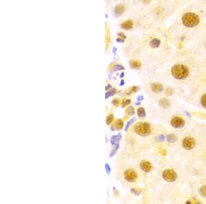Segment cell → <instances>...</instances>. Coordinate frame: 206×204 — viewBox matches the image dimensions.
Masks as SVG:
<instances>
[{
	"instance_id": "4316f807",
	"label": "cell",
	"mask_w": 206,
	"mask_h": 204,
	"mask_svg": "<svg viewBox=\"0 0 206 204\" xmlns=\"http://www.w3.org/2000/svg\"><path fill=\"white\" fill-rule=\"evenodd\" d=\"M201 103L204 108H206V94H205L204 95H203L202 97H201Z\"/></svg>"
},
{
	"instance_id": "8d00e7d4",
	"label": "cell",
	"mask_w": 206,
	"mask_h": 204,
	"mask_svg": "<svg viewBox=\"0 0 206 204\" xmlns=\"http://www.w3.org/2000/svg\"><path fill=\"white\" fill-rule=\"evenodd\" d=\"M185 114H186V115H187L188 116H189L190 118H191V115H190V113H188V111H185Z\"/></svg>"
},
{
	"instance_id": "cb8c5ba5",
	"label": "cell",
	"mask_w": 206,
	"mask_h": 204,
	"mask_svg": "<svg viewBox=\"0 0 206 204\" xmlns=\"http://www.w3.org/2000/svg\"><path fill=\"white\" fill-rule=\"evenodd\" d=\"M113 118H114V116L113 114H110V115H109L107 117V119H106V122H107V124L109 125V124H111V122H113Z\"/></svg>"
},
{
	"instance_id": "1f68e13d",
	"label": "cell",
	"mask_w": 206,
	"mask_h": 204,
	"mask_svg": "<svg viewBox=\"0 0 206 204\" xmlns=\"http://www.w3.org/2000/svg\"><path fill=\"white\" fill-rule=\"evenodd\" d=\"M166 95L168 96H171L173 93V90L171 88H168L166 89Z\"/></svg>"
},
{
	"instance_id": "b9f144b4",
	"label": "cell",
	"mask_w": 206,
	"mask_h": 204,
	"mask_svg": "<svg viewBox=\"0 0 206 204\" xmlns=\"http://www.w3.org/2000/svg\"><path fill=\"white\" fill-rule=\"evenodd\" d=\"M124 73H122V74H121V76H120V77H121V78H122L123 77H124Z\"/></svg>"
},
{
	"instance_id": "5b68a950",
	"label": "cell",
	"mask_w": 206,
	"mask_h": 204,
	"mask_svg": "<svg viewBox=\"0 0 206 204\" xmlns=\"http://www.w3.org/2000/svg\"><path fill=\"white\" fill-rule=\"evenodd\" d=\"M195 140L190 137H186L183 140L182 147L185 150H192L195 147Z\"/></svg>"
},
{
	"instance_id": "d590c367",
	"label": "cell",
	"mask_w": 206,
	"mask_h": 204,
	"mask_svg": "<svg viewBox=\"0 0 206 204\" xmlns=\"http://www.w3.org/2000/svg\"><path fill=\"white\" fill-rule=\"evenodd\" d=\"M144 99V97H143V96H138L137 97V100L138 101H142V100Z\"/></svg>"
},
{
	"instance_id": "4fadbf2b",
	"label": "cell",
	"mask_w": 206,
	"mask_h": 204,
	"mask_svg": "<svg viewBox=\"0 0 206 204\" xmlns=\"http://www.w3.org/2000/svg\"><path fill=\"white\" fill-rule=\"evenodd\" d=\"M159 103H160V106L164 109L168 108V107L171 106V102H170L168 100L166 99V98H162V99H161L160 100V102H159Z\"/></svg>"
},
{
	"instance_id": "d6986e66",
	"label": "cell",
	"mask_w": 206,
	"mask_h": 204,
	"mask_svg": "<svg viewBox=\"0 0 206 204\" xmlns=\"http://www.w3.org/2000/svg\"><path fill=\"white\" fill-rule=\"evenodd\" d=\"M138 115L139 117L140 118H144L146 116V111H145V109L142 107H140L138 109Z\"/></svg>"
},
{
	"instance_id": "603a6c76",
	"label": "cell",
	"mask_w": 206,
	"mask_h": 204,
	"mask_svg": "<svg viewBox=\"0 0 206 204\" xmlns=\"http://www.w3.org/2000/svg\"><path fill=\"white\" fill-rule=\"evenodd\" d=\"M199 193L201 196L206 197V186H203L199 189Z\"/></svg>"
},
{
	"instance_id": "d6a6232c",
	"label": "cell",
	"mask_w": 206,
	"mask_h": 204,
	"mask_svg": "<svg viewBox=\"0 0 206 204\" xmlns=\"http://www.w3.org/2000/svg\"><path fill=\"white\" fill-rule=\"evenodd\" d=\"M112 103H113V105H114V106H118V105H119V103H120V101H119V100L118 99H114L113 101H112Z\"/></svg>"
},
{
	"instance_id": "ffe728a7",
	"label": "cell",
	"mask_w": 206,
	"mask_h": 204,
	"mask_svg": "<svg viewBox=\"0 0 206 204\" xmlns=\"http://www.w3.org/2000/svg\"><path fill=\"white\" fill-rule=\"evenodd\" d=\"M119 147H120L119 144L115 145V147L113 148V149L111 151L110 155H109V157H110V158H111V157H113V156L115 155L116 154V153H117L118 149H119Z\"/></svg>"
},
{
	"instance_id": "8fae6325",
	"label": "cell",
	"mask_w": 206,
	"mask_h": 204,
	"mask_svg": "<svg viewBox=\"0 0 206 204\" xmlns=\"http://www.w3.org/2000/svg\"><path fill=\"white\" fill-rule=\"evenodd\" d=\"M122 138V134L120 133H119L118 134V135H115V136H112L111 138V143L112 145L115 146L116 144H119V142L121 141Z\"/></svg>"
},
{
	"instance_id": "7a4b0ae2",
	"label": "cell",
	"mask_w": 206,
	"mask_h": 204,
	"mask_svg": "<svg viewBox=\"0 0 206 204\" xmlns=\"http://www.w3.org/2000/svg\"><path fill=\"white\" fill-rule=\"evenodd\" d=\"M200 21L197 15L192 13H187L182 17L183 24L188 28H194L198 25Z\"/></svg>"
},
{
	"instance_id": "60d3db41",
	"label": "cell",
	"mask_w": 206,
	"mask_h": 204,
	"mask_svg": "<svg viewBox=\"0 0 206 204\" xmlns=\"http://www.w3.org/2000/svg\"><path fill=\"white\" fill-rule=\"evenodd\" d=\"M140 104H141L140 102H136V103H135V105H140Z\"/></svg>"
},
{
	"instance_id": "f546056e",
	"label": "cell",
	"mask_w": 206,
	"mask_h": 204,
	"mask_svg": "<svg viewBox=\"0 0 206 204\" xmlns=\"http://www.w3.org/2000/svg\"><path fill=\"white\" fill-rule=\"evenodd\" d=\"M140 89V88L138 87H131V89H130V91H129V94H131V93H133V92H137V91Z\"/></svg>"
},
{
	"instance_id": "9a60e30c",
	"label": "cell",
	"mask_w": 206,
	"mask_h": 204,
	"mask_svg": "<svg viewBox=\"0 0 206 204\" xmlns=\"http://www.w3.org/2000/svg\"><path fill=\"white\" fill-rule=\"evenodd\" d=\"M160 41L158 39H153L151 40V41L150 42V46H151V48H157L160 46Z\"/></svg>"
},
{
	"instance_id": "3957f363",
	"label": "cell",
	"mask_w": 206,
	"mask_h": 204,
	"mask_svg": "<svg viewBox=\"0 0 206 204\" xmlns=\"http://www.w3.org/2000/svg\"><path fill=\"white\" fill-rule=\"evenodd\" d=\"M134 131L141 136H146L151 133V125L146 122L139 123L135 127Z\"/></svg>"
},
{
	"instance_id": "2e32d148",
	"label": "cell",
	"mask_w": 206,
	"mask_h": 204,
	"mask_svg": "<svg viewBox=\"0 0 206 204\" xmlns=\"http://www.w3.org/2000/svg\"><path fill=\"white\" fill-rule=\"evenodd\" d=\"M130 66L131 68L134 69H139L141 67V63L138 61V60H131L130 62Z\"/></svg>"
},
{
	"instance_id": "ab89813d",
	"label": "cell",
	"mask_w": 206,
	"mask_h": 204,
	"mask_svg": "<svg viewBox=\"0 0 206 204\" xmlns=\"http://www.w3.org/2000/svg\"><path fill=\"white\" fill-rule=\"evenodd\" d=\"M161 153H162L163 155H166V151H161Z\"/></svg>"
},
{
	"instance_id": "4dcf8cb0",
	"label": "cell",
	"mask_w": 206,
	"mask_h": 204,
	"mask_svg": "<svg viewBox=\"0 0 206 204\" xmlns=\"http://www.w3.org/2000/svg\"><path fill=\"white\" fill-rule=\"evenodd\" d=\"M131 192L133 194H135V195H139V194H140V192H141L140 191H138V190L135 189V188H131Z\"/></svg>"
},
{
	"instance_id": "836d02e7",
	"label": "cell",
	"mask_w": 206,
	"mask_h": 204,
	"mask_svg": "<svg viewBox=\"0 0 206 204\" xmlns=\"http://www.w3.org/2000/svg\"><path fill=\"white\" fill-rule=\"evenodd\" d=\"M111 89H112V86L110 84L107 85V86L105 87V90H111Z\"/></svg>"
},
{
	"instance_id": "74e56055",
	"label": "cell",
	"mask_w": 206,
	"mask_h": 204,
	"mask_svg": "<svg viewBox=\"0 0 206 204\" xmlns=\"http://www.w3.org/2000/svg\"><path fill=\"white\" fill-rule=\"evenodd\" d=\"M124 85V80H122V81H121V83H120V86H122V85Z\"/></svg>"
},
{
	"instance_id": "52a82bcc",
	"label": "cell",
	"mask_w": 206,
	"mask_h": 204,
	"mask_svg": "<svg viewBox=\"0 0 206 204\" xmlns=\"http://www.w3.org/2000/svg\"><path fill=\"white\" fill-rule=\"evenodd\" d=\"M171 124L172 125V127H173L174 128H177V129H179V128H182L185 125V121L183 118H180V117H175L174 118H172Z\"/></svg>"
},
{
	"instance_id": "44dd1931",
	"label": "cell",
	"mask_w": 206,
	"mask_h": 204,
	"mask_svg": "<svg viewBox=\"0 0 206 204\" xmlns=\"http://www.w3.org/2000/svg\"><path fill=\"white\" fill-rule=\"evenodd\" d=\"M127 113L129 116H133L135 115V111H134V108L132 106H129L128 107V109H127Z\"/></svg>"
},
{
	"instance_id": "f35d334b",
	"label": "cell",
	"mask_w": 206,
	"mask_h": 204,
	"mask_svg": "<svg viewBox=\"0 0 206 204\" xmlns=\"http://www.w3.org/2000/svg\"><path fill=\"white\" fill-rule=\"evenodd\" d=\"M143 1H144V3H149V2L150 1V0H143Z\"/></svg>"
},
{
	"instance_id": "30bf717a",
	"label": "cell",
	"mask_w": 206,
	"mask_h": 204,
	"mask_svg": "<svg viewBox=\"0 0 206 204\" xmlns=\"http://www.w3.org/2000/svg\"><path fill=\"white\" fill-rule=\"evenodd\" d=\"M124 127V122H123V121L122 120H116V122L114 123V124L112 125L111 127V129L112 131H120Z\"/></svg>"
},
{
	"instance_id": "9c48e42d",
	"label": "cell",
	"mask_w": 206,
	"mask_h": 204,
	"mask_svg": "<svg viewBox=\"0 0 206 204\" xmlns=\"http://www.w3.org/2000/svg\"><path fill=\"white\" fill-rule=\"evenodd\" d=\"M151 87V90L155 94L162 92V91H163V85L160 83H157V82H154V83L152 84Z\"/></svg>"
},
{
	"instance_id": "6da1fadb",
	"label": "cell",
	"mask_w": 206,
	"mask_h": 204,
	"mask_svg": "<svg viewBox=\"0 0 206 204\" xmlns=\"http://www.w3.org/2000/svg\"><path fill=\"white\" fill-rule=\"evenodd\" d=\"M172 74L176 79H185L189 75V69L183 65H175L171 69Z\"/></svg>"
},
{
	"instance_id": "5bb4252c",
	"label": "cell",
	"mask_w": 206,
	"mask_h": 204,
	"mask_svg": "<svg viewBox=\"0 0 206 204\" xmlns=\"http://www.w3.org/2000/svg\"><path fill=\"white\" fill-rule=\"evenodd\" d=\"M133 25V21H131V20H128V21H124V23L122 24V27L124 29H125V30H128V29H131Z\"/></svg>"
},
{
	"instance_id": "83f0119b",
	"label": "cell",
	"mask_w": 206,
	"mask_h": 204,
	"mask_svg": "<svg viewBox=\"0 0 206 204\" xmlns=\"http://www.w3.org/2000/svg\"><path fill=\"white\" fill-rule=\"evenodd\" d=\"M130 103H131V100H129V99L123 100H122V108H124V107L127 106V105H130Z\"/></svg>"
},
{
	"instance_id": "277c9868",
	"label": "cell",
	"mask_w": 206,
	"mask_h": 204,
	"mask_svg": "<svg viewBox=\"0 0 206 204\" xmlns=\"http://www.w3.org/2000/svg\"><path fill=\"white\" fill-rule=\"evenodd\" d=\"M162 177L163 179L168 182H174L177 178L176 172L171 169L165 170L162 173Z\"/></svg>"
},
{
	"instance_id": "7c38bea8",
	"label": "cell",
	"mask_w": 206,
	"mask_h": 204,
	"mask_svg": "<svg viewBox=\"0 0 206 204\" xmlns=\"http://www.w3.org/2000/svg\"><path fill=\"white\" fill-rule=\"evenodd\" d=\"M124 10H125L124 6L122 5V4H119V5L116 6L115 9H114V13H115V15L116 17L121 16V15L124 13Z\"/></svg>"
},
{
	"instance_id": "ba28073f",
	"label": "cell",
	"mask_w": 206,
	"mask_h": 204,
	"mask_svg": "<svg viewBox=\"0 0 206 204\" xmlns=\"http://www.w3.org/2000/svg\"><path fill=\"white\" fill-rule=\"evenodd\" d=\"M140 168L144 172H149L152 170V169H153V166H152L151 162L144 161V162H142L140 163Z\"/></svg>"
},
{
	"instance_id": "e0dca14e",
	"label": "cell",
	"mask_w": 206,
	"mask_h": 204,
	"mask_svg": "<svg viewBox=\"0 0 206 204\" xmlns=\"http://www.w3.org/2000/svg\"><path fill=\"white\" fill-rule=\"evenodd\" d=\"M166 140L168 141V142L174 143L177 140V137L173 135V134H168V135L166 136Z\"/></svg>"
},
{
	"instance_id": "7402d4cb",
	"label": "cell",
	"mask_w": 206,
	"mask_h": 204,
	"mask_svg": "<svg viewBox=\"0 0 206 204\" xmlns=\"http://www.w3.org/2000/svg\"><path fill=\"white\" fill-rule=\"evenodd\" d=\"M135 120H136V118L134 117L133 118H132V119H131L129 121H128V122H127V124H126V127H125V128H124V131H127V130H128L129 128V127L131 126V125L133 124V123L135 122Z\"/></svg>"
},
{
	"instance_id": "e575fe53",
	"label": "cell",
	"mask_w": 206,
	"mask_h": 204,
	"mask_svg": "<svg viewBox=\"0 0 206 204\" xmlns=\"http://www.w3.org/2000/svg\"><path fill=\"white\" fill-rule=\"evenodd\" d=\"M109 32H107V35H106V43H107V46H108V45H109Z\"/></svg>"
},
{
	"instance_id": "484cf974",
	"label": "cell",
	"mask_w": 206,
	"mask_h": 204,
	"mask_svg": "<svg viewBox=\"0 0 206 204\" xmlns=\"http://www.w3.org/2000/svg\"><path fill=\"white\" fill-rule=\"evenodd\" d=\"M124 68L120 65H116L113 67V69H112V71H118V70H124Z\"/></svg>"
},
{
	"instance_id": "ac0fdd59",
	"label": "cell",
	"mask_w": 206,
	"mask_h": 204,
	"mask_svg": "<svg viewBox=\"0 0 206 204\" xmlns=\"http://www.w3.org/2000/svg\"><path fill=\"white\" fill-rule=\"evenodd\" d=\"M116 91H117V90L114 88H112L111 90L107 91V92L105 94V99H108L109 97L115 95V94H116Z\"/></svg>"
},
{
	"instance_id": "f1b7e54d",
	"label": "cell",
	"mask_w": 206,
	"mask_h": 204,
	"mask_svg": "<svg viewBox=\"0 0 206 204\" xmlns=\"http://www.w3.org/2000/svg\"><path fill=\"white\" fill-rule=\"evenodd\" d=\"M105 170H106V172L108 175H109L111 173V167H110V166H109V163H105Z\"/></svg>"
},
{
	"instance_id": "d4e9b609",
	"label": "cell",
	"mask_w": 206,
	"mask_h": 204,
	"mask_svg": "<svg viewBox=\"0 0 206 204\" xmlns=\"http://www.w3.org/2000/svg\"><path fill=\"white\" fill-rule=\"evenodd\" d=\"M165 136L163 135H159L155 138V140L158 142H163L165 140Z\"/></svg>"
},
{
	"instance_id": "8992f818",
	"label": "cell",
	"mask_w": 206,
	"mask_h": 204,
	"mask_svg": "<svg viewBox=\"0 0 206 204\" xmlns=\"http://www.w3.org/2000/svg\"><path fill=\"white\" fill-rule=\"evenodd\" d=\"M124 179L129 182H134L138 178V175L133 170H127L124 172Z\"/></svg>"
}]
</instances>
